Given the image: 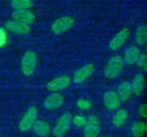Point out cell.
I'll use <instances>...</instances> for the list:
<instances>
[{"label":"cell","instance_id":"obj_21","mask_svg":"<svg viewBox=\"0 0 147 137\" xmlns=\"http://www.w3.org/2000/svg\"><path fill=\"white\" fill-rule=\"evenodd\" d=\"M11 6L15 10L28 9L33 6L32 0H11Z\"/></svg>","mask_w":147,"mask_h":137},{"label":"cell","instance_id":"obj_11","mask_svg":"<svg viewBox=\"0 0 147 137\" xmlns=\"http://www.w3.org/2000/svg\"><path fill=\"white\" fill-rule=\"evenodd\" d=\"M120 99L118 97L117 93L114 91H108L105 93L103 96V104L107 110L113 111L119 107L120 106Z\"/></svg>","mask_w":147,"mask_h":137},{"label":"cell","instance_id":"obj_4","mask_svg":"<svg viewBox=\"0 0 147 137\" xmlns=\"http://www.w3.org/2000/svg\"><path fill=\"white\" fill-rule=\"evenodd\" d=\"M37 114H38V111L34 106L29 107L25 112V114L23 115V117L22 118L21 121L19 122L18 124L19 130L22 132L28 131L36 122Z\"/></svg>","mask_w":147,"mask_h":137},{"label":"cell","instance_id":"obj_19","mask_svg":"<svg viewBox=\"0 0 147 137\" xmlns=\"http://www.w3.org/2000/svg\"><path fill=\"white\" fill-rule=\"evenodd\" d=\"M147 39V28L146 25H140L135 33L136 43L140 45H145Z\"/></svg>","mask_w":147,"mask_h":137},{"label":"cell","instance_id":"obj_25","mask_svg":"<svg viewBox=\"0 0 147 137\" xmlns=\"http://www.w3.org/2000/svg\"><path fill=\"white\" fill-rule=\"evenodd\" d=\"M6 39H7V35H6L5 31L3 29L0 28V46H2L5 44Z\"/></svg>","mask_w":147,"mask_h":137},{"label":"cell","instance_id":"obj_3","mask_svg":"<svg viewBox=\"0 0 147 137\" xmlns=\"http://www.w3.org/2000/svg\"><path fill=\"white\" fill-rule=\"evenodd\" d=\"M71 115L69 112L63 114L59 117L56 122V124L53 130V134L55 137H63L71 128Z\"/></svg>","mask_w":147,"mask_h":137},{"label":"cell","instance_id":"obj_13","mask_svg":"<svg viewBox=\"0 0 147 137\" xmlns=\"http://www.w3.org/2000/svg\"><path fill=\"white\" fill-rule=\"evenodd\" d=\"M5 27L10 32L17 33V34H28L30 32V27L28 25L22 23L15 20L6 21Z\"/></svg>","mask_w":147,"mask_h":137},{"label":"cell","instance_id":"obj_20","mask_svg":"<svg viewBox=\"0 0 147 137\" xmlns=\"http://www.w3.org/2000/svg\"><path fill=\"white\" fill-rule=\"evenodd\" d=\"M146 131V125L144 122H135L132 124L131 132L134 137H142Z\"/></svg>","mask_w":147,"mask_h":137},{"label":"cell","instance_id":"obj_14","mask_svg":"<svg viewBox=\"0 0 147 137\" xmlns=\"http://www.w3.org/2000/svg\"><path fill=\"white\" fill-rule=\"evenodd\" d=\"M140 54H141L140 50L137 46L133 45L128 47L124 54V58H123L124 63H127L128 65H132L135 63Z\"/></svg>","mask_w":147,"mask_h":137},{"label":"cell","instance_id":"obj_18","mask_svg":"<svg viewBox=\"0 0 147 137\" xmlns=\"http://www.w3.org/2000/svg\"><path fill=\"white\" fill-rule=\"evenodd\" d=\"M127 118H128L127 112L125 109H120L113 117L112 123L116 128H121L127 123Z\"/></svg>","mask_w":147,"mask_h":137},{"label":"cell","instance_id":"obj_27","mask_svg":"<svg viewBox=\"0 0 147 137\" xmlns=\"http://www.w3.org/2000/svg\"><path fill=\"white\" fill-rule=\"evenodd\" d=\"M104 137H108V136H104Z\"/></svg>","mask_w":147,"mask_h":137},{"label":"cell","instance_id":"obj_22","mask_svg":"<svg viewBox=\"0 0 147 137\" xmlns=\"http://www.w3.org/2000/svg\"><path fill=\"white\" fill-rule=\"evenodd\" d=\"M73 124L78 127V128H84L85 124H86V121H87V118L82 115H76L75 117L72 118L71 119Z\"/></svg>","mask_w":147,"mask_h":137},{"label":"cell","instance_id":"obj_1","mask_svg":"<svg viewBox=\"0 0 147 137\" xmlns=\"http://www.w3.org/2000/svg\"><path fill=\"white\" fill-rule=\"evenodd\" d=\"M124 67V61L121 56L113 57L107 63L104 70V76L109 79L116 78Z\"/></svg>","mask_w":147,"mask_h":137},{"label":"cell","instance_id":"obj_6","mask_svg":"<svg viewBox=\"0 0 147 137\" xmlns=\"http://www.w3.org/2000/svg\"><path fill=\"white\" fill-rule=\"evenodd\" d=\"M101 131V126L98 118L96 115H90L84 127V136L97 137Z\"/></svg>","mask_w":147,"mask_h":137},{"label":"cell","instance_id":"obj_17","mask_svg":"<svg viewBox=\"0 0 147 137\" xmlns=\"http://www.w3.org/2000/svg\"><path fill=\"white\" fill-rule=\"evenodd\" d=\"M132 91L135 95H140L145 88V76L142 74H138L134 76L132 83Z\"/></svg>","mask_w":147,"mask_h":137},{"label":"cell","instance_id":"obj_26","mask_svg":"<svg viewBox=\"0 0 147 137\" xmlns=\"http://www.w3.org/2000/svg\"><path fill=\"white\" fill-rule=\"evenodd\" d=\"M139 114L143 117V118H146V105L143 104L140 106V109H139Z\"/></svg>","mask_w":147,"mask_h":137},{"label":"cell","instance_id":"obj_7","mask_svg":"<svg viewBox=\"0 0 147 137\" xmlns=\"http://www.w3.org/2000/svg\"><path fill=\"white\" fill-rule=\"evenodd\" d=\"M95 71V67L93 64L89 63L82 68L78 69L73 75L72 77V82L75 84H79L84 82L86 79H88Z\"/></svg>","mask_w":147,"mask_h":137},{"label":"cell","instance_id":"obj_5","mask_svg":"<svg viewBox=\"0 0 147 137\" xmlns=\"http://www.w3.org/2000/svg\"><path fill=\"white\" fill-rule=\"evenodd\" d=\"M74 25V19L71 16H62L56 19L52 26L51 29L55 34H61L70 30Z\"/></svg>","mask_w":147,"mask_h":137},{"label":"cell","instance_id":"obj_12","mask_svg":"<svg viewBox=\"0 0 147 137\" xmlns=\"http://www.w3.org/2000/svg\"><path fill=\"white\" fill-rule=\"evenodd\" d=\"M64 103V97L59 94H52L44 100L43 106L47 110H55L59 108Z\"/></svg>","mask_w":147,"mask_h":137},{"label":"cell","instance_id":"obj_15","mask_svg":"<svg viewBox=\"0 0 147 137\" xmlns=\"http://www.w3.org/2000/svg\"><path fill=\"white\" fill-rule=\"evenodd\" d=\"M34 134L38 137H45L50 133V125L47 122L42 120H37L33 125Z\"/></svg>","mask_w":147,"mask_h":137},{"label":"cell","instance_id":"obj_2","mask_svg":"<svg viewBox=\"0 0 147 137\" xmlns=\"http://www.w3.org/2000/svg\"><path fill=\"white\" fill-rule=\"evenodd\" d=\"M37 63V57L34 51H28L25 52L22 58L21 62V69L22 72L24 76H31L34 74Z\"/></svg>","mask_w":147,"mask_h":137},{"label":"cell","instance_id":"obj_24","mask_svg":"<svg viewBox=\"0 0 147 137\" xmlns=\"http://www.w3.org/2000/svg\"><path fill=\"white\" fill-rule=\"evenodd\" d=\"M77 105H78V107L81 110H89L91 107V103L85 100H79Z\"/></svg>","mask_w":147,"mask_h":137},{"label":"cell","instance_id":"obj_9","mask_svg":"<svg viewBox=\"0 0 147 137\" xmlns=\"http://www.w3.org/2000/svg\"><path fill=\"white\" fill-rule=\"evenodd\" d=\"M129 34H130V31H129L128 28L121 29L111 39V41L109 43V49L111 51H116V50L120 49L125 44L127 39H128Z\"/></svg>","mask_w":147,"mask_h":137},{"label":"cell","instance_id":"obj_23","mask_svg":"<svg viewBox=\"0 0 147 137\" xmlns=\"http://www.w3.org/2000/svg\"><path fill=\"white\" fill-rule=\"evenodd\" d=\"M136 63L140 68H142V69L146 70L147 66V58L146 54H144V53L140 54L138 60L136 61Z\"/></svg>","mask_w":147,"mask_h":137},{"label":"cell","instance_id":"obj_16","mask_svg":"<svg viewBox=\"0 0 147 137\" xmlns=\"http://www.w3.org/2000/svg\"><path fill=\"white\" fill-rule=\"evenodd\" d=\"M117 94H118L120 100H121V101L127 100L133 94L131 82H123L122 83H121L117 89Z\"/></svg>","mask_w":147,"mask_h":137},{"label":"cell","instance_id":"obj_10","mask_svg":"<svg viewBox=\"0 0 147 137\" xmlns=\"http://www.w3.org/2000/svg\"><path fill=\"white\" fill-rule=\"evenodd\" d=\"M12 17L15 21H20L22 23L29 25L33 23L35 20V15L33 12L28 9H21V10H14L12 13Z\"/></svg>","mask_w":147,"mask_h":137},{"label":"cell","instance_id":"obj_8","mask_svg":"<svg viewBox=\"0 0 147 137\" xmlns=\"http://www.w3.org/2000/svg\"><path fill=\"white\" fill-rule=\"evenodd\" d=\"M70 84H71L70 77L67 76H63L49 82L46 85V88L49 91L56 92V91H60V90H64L70 86Z\"/></svg>","mask_w":147,"mask_h":137}]
</instances>
